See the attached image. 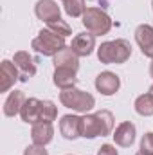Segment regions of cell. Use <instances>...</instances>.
<instances>
[{
    "label": "cell",
    "mask_w": 153,
    "mask_h": 155,
    "mask_svg": "<svg viewBox=\"0 0 153 155\" xmlns=\"http://www.w3.org/2000/svg\"><path fill=\"white\" fill-rule=\"evenodd\" d=\"M96 51H97V60L105 65H122L132 58V43L124 38L105 41Z\"/></svg>",
    "instance_id": "cell-1"
},
{
    "label": "cell",
    "mask_w": 153,
    "mask_h": 155,
    "mask_svg": "<svg viewBox=\"0 0 153 155\" xmlns=\"http://www.w3.org/2000/svg\"><path fill=\"white\" fill-rule=\"evenodd\" d=\"M60 101L65 108L77 112V114H88L96 107V97L90 92L79 90V88H67L60 92Z\"/></svg>",
    "instance_id": "cell-2"
},
{
    "label": "cell",
    "mask_w": 153,
    "mask_h": 155,
    "mask_svg": "<svg viewBox=\"0 0 153 155\" xmlns=\"http://www.w3.org/2000/svg\"><path fill=\"white\" fill-rule=\"evenodd\" d=\"M81 24L83 27L92 33L94 36H103V35H108L114 22L110 18V15L99 7H86L85 15L81 16Z\"/></svg>",
    "instance_id": "cell-3"
},
{
    "label": "cell",
    "mask_w": 153,
    "mask_h": 155,
    "mask_svg": "<svg viewBox=\"0 0 153 155\" xmlns=\"http://www.w3.org/2000/svg\"><path fill=\"white\" fill-rule=\"evenodd\" d=\"M31 47L41 56H52L54 58L60 51H63L67 47V41L61 35H56L50 29H41L38 36L31 41Z\"/></svg>",
    "instance_id": "cell-4"
},
{
    "label": "cell",
    "mask_w": 153,
    "mask_h": 155,
    "mask_svg": "<svg viewBox=\"0 0 153 155\" xmlns=\"http://www.w3.org/2000/svg\"><path fill=\"white\" fill-rule=\"evenodd\" d=\"M81 137L85 139H96V137H106L105 126L101 117L96 114H85L81 117Z\"/></svg>",
    "instance_id": "cell-5"
},
{
    "label": "cell",
    "mask_w": 153,
    "mask_h": 155,
    "mask_svg": "<svg viewBox=\"0 0 153 155\" xmlns=\"http://www.w3.org/2000/svg\"><path fill=\"white\" fill-rule=\"evenodd\" d=\"M96 90L101 94V96H114L119 92L121 88V78L117 76L115 72H110V71H105V72H99L96 81Z\"/></svg>",
    "instance_id": "cell-6"
},
{
    "label": "cell",
    "mask_w": 153,
    "mask_h": 155,
    "mask_svg": "<svg viewBox=\"0 0 153 155\" xmlns=\"http://www.w3.org/2000/svg\"><path fill=\"white\" fill-rule=\"evenodd\" d=\"M114 137V143L121 148H130L133 143H135V137H137V128L132 121H122L121 124H117L115 132L112 134Z\"/></svg>",
    "instance_id": "cell-7"
},
{
    "label": "cell",
    "mask_w": 153,
    "mask_h": 155,
    "mask_svg": "<svg viewBox=\"0 0 153 155\" xmlns=\"http://www.w3.org/2000/svg\"><path fill=\"white\" fill-rule=\"evenodd\" d=\"M133 35H135V41H137L142 56L153 60V27L150 24H141Z\"/></svg>",
    "instance_id": "cell-8"
},
{
    "label": "cell",
    "mask_w": 153,
    "mask_h": 155,
    "mask_svg": "<svg viewBox=\"0 0 153 155\" xmlns=\"http://www.w3.org/2000/svg\"><path fill=\"white\" fill-rule=\"evenodd\" d=\"M34 15H36L38 20L49 24V22H54V20L61 18V9L54 0H38L36 5H34Z\"/></svg>",
    "instance_id": "cell-9"
},
{
    "label": "cell",
    "mask_w": 153,
    "mask_h": 155,
    "mask_svg": "<svg viewBox=\"0 0 153 155\" xmlns=\"http://www.w3.org/2000/svg\"><path fill=\"white\" fill-rule=\"evenodd\" d=\"M70 49L76 52L79 58H86L96 51V36L92 33H77L76 36L72 38Z\"/></svg>",
    "instance_id": "cell-10"
},
{
    "label": "cell",
    "mask_w": 153,
    "mask_h": 155,
    "mask_svg": "<svg viewBox=\"0 0 153 155\" xmlns=\"http://www.w3.org/2000/svg\"><path fill=\"white\" fill-rule=\"evenodd\" d=\"M13 63L16 65L18 72H20V81H27L29 78L36 74V65L34 60L31 58V54L27 51H18L13 56Z\"/></svg>",
    "instance_id": "cell-11"
},
{
    "label": "cell",
    "mask_w": 153,
    "mask_h": 155,
    "mask_svg": "<svg viewBox=\"0 0 153 155\" xmlns=\"http://www.w3.org/2000/svg\"><path fill=\"white\" fill-rule=\"evenodd\" d=\"M0 92H9L16 81H20V72L16 69V65L9 60H2L0 63Z\"/></svg>",
    "instance_id": "cell-12"
},
{
    "label": "cell",
    "mask_w": 153,
    "mask_h": 155,
    "mask_svg": "<svg viewBox=\"0 0 153 155\" xmlns=\"http://www.w3.org/2000/svg\"><path fill=\"white\" fill-rule=\"evenodd\" d=\"M60 134L67 141H76L81 137V117L74 114H67L60 121Z\"/></svg>",
    "instance_id": "cell-13"
},
{
    "label": "cell",
    "mask_w": 153,
    "mask_h": 155,
    "mask_svg": "<svg viewBox=\"0 0 153 155\" xmlns=\"http://www.w3.org/2000/svg\"><path fill=\"white\" fill-rule=\"evenodd\" d=\"M31 139H33L34 144L47 146L54 139V126H52V123L40 121L36 124H33V128H31Z\"/></svg>",
    "instance_id": "cell-14"
},
{
    "label": "cell",
    "mask_w": 153,
    "mask_h": 155,
    "mask_svg": "<svg viewBox=\"0 0 153 155\" xmlns=\"http://www.w3.org/2000/svg\"><path fill=\"white\" fill-rule=\"evenodd\" d=\"M20 117L27 124H36V123H40L41 121V101H40L38 97H29L24 103L22 110H20Z\"/></svg>",
    "instance_id": "cell-15"
},
{
    "label": "cell",
    "mask_w": 153,
    "mask_h": 155,
    "mask_svg": "<svg viewBox=\"0 0 153 155\" xmlns=\"http://www.w3.org/2000/svg\"><path fill=\"white\" fill-rule=\"evenodd\" d=\"M52 63H54V69H70V71L77 72V69H79V56L70 47H65L63 51H60L52 58Z\"/></svg>",
    "instance_id": "cell-16"
},
{
    "label": "cell",
    "mask_w": 153,
    "mask_h": 155,
    "mask_svg": "<svg viewBox=\"0 0 153 155\" xmlns=\"http://www.w3.org/2000/svg\"><path fill=\"white\" fill-rule=\"evenodd\" d=\"M25 101H27V97H25V94L22 90H11L9 96H7V99L4 101V108H2L4 116L15 117L16 114H20V110H22V107H24Z\"/></svg>",
    "instance_id": "cell-17"
},
{
    "label": "cell",
    "mask_w": 153,
    "mask_h": 155,
    "mask_svg": "<svg viewBox=\"0 0 153 155\" xmlns=\"http://www.w3.org/2000/svg\"><path fill=\"white\" fill-rule=\"evenodd\" d=\"M52 83H54L60 90L74 88V87L77 85L76 71H70V69H54V74H52Z\"/></svg>",
    "instance_id": "cell-18"
},
{
    "label": "cell",
    "mask_w": 153,
    "mask_h": 155,
    "mask_svg": "<svg viewBox=\"0 0 153 155\" xmlns=\"http://www.w3.org/2000/svg\"><path fill=\"white\" fill-rule=\"evenodd\" d=\"M133 108H135V112L139 114V116L142 117H151L153 116V96L150 92H146V94H141L137 99H135V103H133Z\"/></svg>",
    "instance_id": "cell-19"
},
{
    "label": "cell",
    "mask_w": 153,
    "mask_h": 155,
    "mask_svg": "<svg viewBox=\"0 0 153 155\" xmlns=\"http://www.w3.org/2000/svg\"><path fill=\"white\" fill-rule=\"evenodd\" d=\"M63 9H65L67 16L81 18L86 11V5H85V0H67V2H63Z\"/></svg>",
    "instance_id": "cell-20"
},
{
    "label": "cell",
    "mask_w": 153,
    "mask_h": 155,
    "mask_svg": "<svg viewBox=\"0 0 153 155\" xmlns=\"http://www.w3.org/2000/svg\"><path fill=\"white\" fill-rule=\"evenodd\" d=\"M56 117H58V107L49 99L41 101V121L52 123V121H56Z\"/></svg>",
    "instance_id": "cell-21"
},
{
    "label": "cell",
    "mask_w": 153,
    "mask_h": 155,
    "mask_svg": "<svg viewBox=\"0 0 153 155\" xmlns=\"http://www.w3.org/2000/svg\"><path fill=\"white\" fill-rule=\"evenodd\" d=\"M47 29H50V31H54L56 35H61L63 38H67V36H70L72 35V29H70V25L65 22V20H54V22H49L47 24Z\"/></svg>",
    "instance_id": "cell-22"
},
{
    "label": "cell",
    "mask_w": 153,
    "mask_h": 155,
    "mask_svg": "<svg viewBox=\"0 0 153 155\" xmlns=\"http://www.w3.org/2000/svg\"><path fill=\"white\" fill-rule=\"evenodd\" d=\"M141 152L146 155H153V132H146L141 139Z\"/></svg>",
    "instance_id": "cell-23"
},
{
    "label": "cell",
    "mask_w": 153,
    "mask_h": 155,
    "mask_svg": "<svg viewBox=\"0 0 153 155\" xmlns=\"http://www.w3.org/2000/svg\"><path fill=\"white\" fill-rule=\"evenodd\" d=\"M24 155H49V152L45 150V146L33 143L31 146H27V148L24 150Z\"/></svg>",
    "instance_id": "cell-24"
},
{
    "label": "cell",
    "mask_w": 153,
    "mask_h": 155,
    "mask_svg": "<svg viewBox=\"0 0 153 155\" xmlns=\"http://www.w3.org/2000/svg\"><path fill=\"white\" fill-rule=\"evenodd\" d=\"M97 155H119L114 144H101V148L97 150Z\"/></svg>",
    "instance_id": "cell-25"
},
{
    "label": "cell",
    "mask_w": 153,
    "mask_h": 155,
    "mask_svg": "<svg viewBox=\"0 0 153 155\" xmlns=\"http://www.w3.org/2000/svg\"><path fill=\"white\" fill-rule=\"evenodd\" d=\"M150 76L153 78V60H151V63H150Z\"/></svg>",
    "instance_id": "cell-26"
},
{
    "label": "cell",
    "mask_w": 153,
    "mask_h": 155,
    "mask_svg": "<svg viewBox=\"0 0 153 155\" xmlns=\"http://www.w3.org/2000/svg\"><path fill=\"white\" fill-rule=\"evenodd\" d=\"M148 92H150V94H151V96H153V85H151V87H150V90H148Z\"/></svg>",
    "instance_id": "cell-27"
},
{
    "label": "cell",
    "mask_w": 153,
    "mask_h": 155,
    "mask_svg": "<svg viewBox=\"0 0 153 155\" xmlns=\"http://www.w3.org/2000/svg\"><path fill=\"white\" fill-rule=\"evenodd\" d=\"M135 155H146V153H142V152H137V153H135Z\"/></svg>",
    "instance_id": "cell-28"
},
{
    "label": "cell",
    "mask_w": 153,
    "mask_h": 155,
    "mask_svg": "<svg viewBox=\"0 0 153 155\" xmlns=\"http://www.w3.org/2000/svg\"><path fill=\"white\" fill-rule=\"evenodd\" d=\"M151 9H153V0H151Z\"/></svg>",
    "instance_id": "cell-29"
},
{
    "label": "cell",
    "mask_w": 153,
    "mask_h": 155,
    "mask_svg": "<svg viewBox=\"0 0 153 155\" xmlns=\"http://www.w3.org/2000/svg\"><path fill=\"white\" fill-rule=\"evenodd\" d=\"M88 2H96V0H88Z\"/></svg>",
    "instance_id": "cell-30"
},
{
    "label": "cell",
    "mask_w": 153,
    "mask_h": 155,
    "mask_svg": "<svg viewBox=\"0 0 153 155\" xmlns=\"http://www.w3.org/2000/svg\"><path fill=\"white\" fill-rule=\"evenodd\" d=\"M61 2H67V0H61Z\"/></svg>",
    "instance_id": "cell-31"
}]
</instances>
